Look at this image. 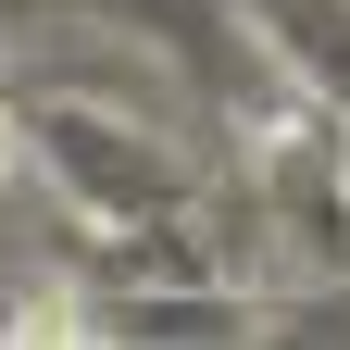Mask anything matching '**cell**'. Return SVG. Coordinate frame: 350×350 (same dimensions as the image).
Here are the masks:
<instances>
[{
  "label": "cell",
  "instance_id": "cell-1",
  "mask_svg": "<svg viewBox=\"0 0 350 350\" xmlns=\"http://www.w3.org/2000/svg\"><path fill=\"white\" fill-rule=\"evenodd\" d=\"M0 163H13V138H0Z\"/></svg>",
  "mask_w": 350,
  "mask_h": 350
}]
</instances>
